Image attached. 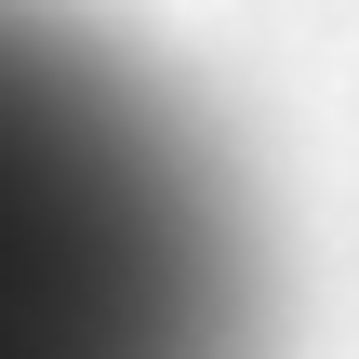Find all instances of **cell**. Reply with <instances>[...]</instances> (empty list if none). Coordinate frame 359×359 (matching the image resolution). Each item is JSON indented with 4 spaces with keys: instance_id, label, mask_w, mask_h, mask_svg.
Segmentation results:
<instances>
[{
    "instance_id": "obj_1",
    "label": "cell",
    "mask_w": 359,
    "mask_h": 359,
    "mask_svg": "<svg viewBox=\"0 0 359 359\" xmlns=\"http://www.w3.org/2000/svg\"><path fill=\"white\" fill-rule=\"evenodd\" d=\"M253 346V213L200 107L80 0H0V359Z\"/></svg>"
}]
</instances>
